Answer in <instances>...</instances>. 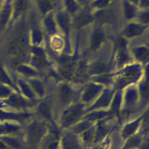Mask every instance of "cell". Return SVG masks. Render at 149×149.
Instances as JSON below:
<instances>
[{
    "label": "cell",
    "mask_w": 149,
    "mask_h": 149,
    "mask_svg": "<svg viewBox=\"0 0 149 149\" xmlns=\"http://www.w3.org/2000/svg\"><path fill=\"white\" fill-rule=\"evenodd\" d=\"M141 65L133 62L122 68L118 69L114 73H111L113 80L116 83V87L121 89L124 87L134 84L137 81H140L144 74V70Z\"/></svg>",
    "instance_id": "cell-1"
},
{
    "label": "cell",
    "mask_w": 149,
    "mask_h": 149,
    "mask_svg": "<svg viewBox=\"0 0 149 149\" xmlns=\"http://www.w3.org/2000/svg\"><path fill=\"white\" fill-rule=\"evenodd\" d=\"M55 17L58 30L65 36V47H69V34L73 26L72 16L63 8L55 13Z\"/></svg>",
    "instance_id": "cell-2"
},
{
    "label": "cell",
    "mask_w": 149,
    "mask_h": 149,
    "mask_svg": "<svg viewBox=\"0 0 149 149\" xmlns=\"http://www.w3.org/2000/svg\"><path fill=\"white\" fill-rule=\"evenodd\" d=\"M84 113L83 107L81 104H75L70 105L63 113L61 123L63 127L73 126L83 117Z\"/></svg>",
    "instance_id": "cell-3"
},
{
    "label": "cell",
    "mask_w": 149,
    "mask_h": 149,
    "mask_svg": "<svg viewBox=\"0 0 149 149\" xmlns=\"http://www.w3.org/2000/svg\"><path fill=\"white\" fill-rule=\"evenodd\" d=\"M148 26L141 24L136 21L127 22L121 30V37L125 40H136L145 34Z\"/></svg>",
    "instance_id": "cell-4"
},
{
    "label": "cell",
    "mask_w": 149,
    "mask_h": 149,
    "mask_svg": "<svg viewBox=\"0 0 149 149\" xmlns=\"http://www.w3.org/2000/svg\"><path fill=\"white\" fill-rule=\"evenodd\" d=\"M46 125L44 122L35 120L30 123L26 129V135L28 141L32 144L39 143L45 136Z\"/></svg>",
    "instance_id": "cell-5"
},
{
    "label": "cell",
    "mask_w": 149,
    "mask_h": 149,
    "mask_svg": "<svg viewBox=\"0 0 149 149\" xmlns=\"http://www.w3.org/2000/svg\"><path fill=\"white\" fill-rule=\"evenodd\" d=\"M73 26L80 29L89 26L94 23L93 11L90 7L81 8L73 16H72Z\"/></svg>",
    "instance_id": "cell-6"
},
{
    "label": "cell",
    "mask_w": 149,
    "mask_h": 149,
    "mask_svg": "<svg viewBox=\"0 0 149 149\" xmlns=\"http://www.w3.org/2000/svg\"><path fill=\"white\" fill-rule=\"evenodd\" d=\"M130 54L133 61L140 65L148 63L149 49L148 45L144 43L135 44L129 49Z\"/></svg>",
    "instance_id": "cell-7"
},
{
    "label": "cell",
    "mask_w": 149,
    "mask_h": 149,
    "mask_svg": "<svg viewBox=\"0 0 149 149\" xmlns=\"http://www.w3.org/2000/svg\"><path fill=\"white\" fill-rule=\"evenodd\" d=\"M106 38L105 32L101 26H95L91 31L89 37V49L91 51H98L102 46Z\"/></svg>",
    "instance_id": "cell-8"
},
{
    "label": "cell",
    "mask_w": 149,
    "mask_h": 149,
    "mask_svg": "<svg viewBox=\"0 0 149 149\" xmlns=\"http://www.w3.org/2000/svg\"><path fill=\"white\" fill-rule=\"evenodd\" d=\"M104 88V86L95 81H90L84 88L81 95V101L88 102L98 97Z\"/></svg>",
    "instance_id": "cell-9"
},
{
    "label": "cell",
    "mask_w": 149,
    "mask_h": 149,
    "mask_svg": "<svg viewBox=\"0 0 149 149\" xmlns=\"http://www.w3.org/2000/svg\"><path fill=\"white\" fill-rule=\"evenodd\" d=\"M109 7L92 10L94 17V22L98 26H102L105 24H109L113 22L115 19L114 10Z\"/></svg>",
    "instance_id": "cell-10"
},
{
    "label": "cell",
    "mask_w": 149,
    "mask_h": 149,
    "mask_svg": "<svg viewBox=\"0 0 149 149\" xmlns=\"http://www.w3.org/2000/svg\"><path fill=\"white\" fill-rule=\"evenodd\" d=\"M36 48L31 58L32 65L37 70L42 71L48 65V60L42 47H36Z\"/></svg>",
    "instance_id": "cell-11"
},
{
    "label": "cell",
    "mask_w": 149,
    "mask_h": 149,
    "mask_svg": "<svg viewBox=\"0 0 149 149\" xmlns=\"http://www.w3.org/2000/svg\"><path fill=\"white\" fill-rule=\"evenodd\" d=\"M42 29L43 32L49 37H51L57 34L58 29L55 17V12L54 11L51 12L43 16Z\"/></svg>",
    "instance_id": "cell-12"
},
{
    "label": "cell",
    "mask_w": 149,
    "mask_h": 149,
    "mask_svg": "<svg viewBox=\"0 0 149 149\" xmlns=\"http://www.w3.org/2000/svg\"><path fill=\"white\" fill-rule=\"evenodd\" d=\"M75 91L66 83H62L58 88V97L63 104H67L72 102L76 96Z\"/></svg>",
    "instance_id": "cell-13"
},
{
    "label": "cell",
    "mask_w": 149,
    "mask_h": 149,
    "mask_svg": "<svg viewBox=\"0 0 149 149\" xmlns=\"http://www.w3.org/2000/svg\"><path fill=\"white\" fill-rule=\"evenodd\" d=\"M121 10L124 19L127 22L135 19L140 9L127 0H123Z\"/></svg>",
    "instance_id": "cell-14"
},
{
    "label": "cell",
    "mask_w": 149,
    "mask_h": 149,
    "mask_svg": "<svg viewBox=\"0 0 149 149\" xmlns=\"http://www.w3.org/2000/svg\"><path fill=\"white\" fill-rule=\"evenodd\" d=\"M62 149H81L80 140L74 133L68 132L63 134L61 140Z\"/></svg>",
    "instance_id": "cell-15"
},
{
    "label": "cell",
    "mask_w": 149,
    "mask_h": 149,
    "mask_svg": "<svg viewBox=\"0 0 149 149\" xmlns=\"http://www.w3.org/2000/svg\"><path fill=\"white\" fill-rule=\"evenodd\" d=\"M21 126L10 121L0 122V136L13 135L21 130Z\"/></svg>",
    "instance_id": "cell-16"
},
{
    "label": "cell",
    "mask_w": 149,
    "mask_h": 149,
    "mask_svg": "<svg viewBox=\"0 0 149 149\" xmlns=\"http://www.w3.org/2000/svg\"><path fill=\"white\" fill-rule=\"evenodd\" d=\"M0 140L10 149H23L21 140L13 135L0 136Z\"/></svg>",
    "instance_id": "cell-17"
},
{
    "label": "cell",
    "mask_w": 149,
    "mask_h": 149,
    "mask_svg": "<svg viewBox=\"0 0 149 149\" xmlns=\"http://www.w3.org/2000/svg\"><path fill=\"white\" fill-rule=\"evenodd\" d=\"M27 117V115L26 113L7 112L2 109H0V122L20 120L24 119Z\"/></svg>",
    "instance_id": "cell-18"
},
{
    "label": "cell",
    "mask_w": 149,
    "mask_h": 149,
    "mask_svg": "<svg viewBox=\"0 0 149 149\" xmlns=\"http://www.w3.org/2000/svg\"><path fill=\"white\" fill-rule=\"evenodd\" d=\"M38 9L42 16L54 11V5L52 0H37Z\"/></svg>",
    "instance_id": "cell-19"
},
{
    "label": "cell",
    "mask_w": 149,
    "mask_h": 149,
    "mask_svg": "<svg viewBox=\"0 0 149 149\" xmlns=\"http://www.w3.org/2000/svg\"><path fill=\"white\" fill-rule=\"evenodd\" d=\"M51 37V46L53 50L55 51H61L63 50L65 47V41L61 36L55 34Z\"/></svg>",
    "instance_id": "cell-20"
},
{
    "label": "cell",
    "mask_w": 149,
    "mask_h": 149,
    "mask_svg": "<svg viewBox=\"0 0 149 149\" xmlns=\"http://www.w3.org/2000/svg\"><path fill=\"white\" fill-rule=\"evenodd\" d=\"M5 104L12 108H23L27 105V102L26 100L16 95L10 97L5 102Z\"/></svg>",
    "instance_id": "cell-21"
},
{
    "label": "cell",
    "mask_w": 149,
    "mask_h": 149,
    "mask_svg": "<svg viewBox=\"0 0 149 149\" xmlns=\"http://www.w3.org/2000/svg\"><path fill=\"white\" fill-rule=\"evenodd\" d=\"M64 9L72 16L76 14L81 8L76 0H63Z\"/></svg>",
    "instance_id": "cell-22"
},
{
    "label": "cell",
    "mask_w": 149,
    "mask_h": 149,
    "mask_svg": "<svg viewBox=\"0 0 149 149\" xmlns=\"http://www.w3.org/2000/svg\"><path fill=\"white\" fill-rule=\"evenodd\" d=\"M33 44L35 47H42L44 41V35L42 28H35L31 33Z\"/></svg>",
    "instance_id": "cell-23"
},
{
    "label": "cell",
    "mask_w": 149,
    "mask_h": 149,
    "mask_svg": "<svg viewBox=\"0 0 149 149\" xmlns=\"http://www.w3.org/2000/svg\"><path fill=\"white\" fill-rule=\"evenodd\" d=\"M114 0H94L90 5L92 10L104 9L111 6Z\"/></svg>",
    "instance_id": "cell-24"
},
{
    "label": "cell",
    "mask_w": 149,
    "mask_h": 149,
    "mask_svg": "<svg viewBox=\"0 0 149 149\" xmlns=\"http://www.w3.org/2000/svg\"><path fill=\"white\" fill-rule=\"evenodd\" d=\"M148 14H149L148 9H140L134 21H136L143 25L148 26V21H149Z\"/></svg>",
    "instance_id": "cell-25"
},
{
    "label": "cell",
    "mask_w": 149,
    "mask_h": 149,
    "mask_svg": "<svg viewBox=\"0 0 149 149\" xmlns=\"http://www.w3.org/2000/svg\"><path fill=\"white\" fill-rule=\"evenodd\" d=\"M31 85L34 91L36 92L38 95H42L44 94V87L41 80L37 78L33 79L31 81Z\"/></svg>",
    "instance_id": "cell-26"
},
{
    "label": "cell",
    "mask_w": 149,
    "mask_h": 149,
    "mask_svg": "<svg viewBox=\"0 0 149 149\" xmlns=\"http://www.w3.org/2000/svg\"><path fill=\"white\" fill-rule=\"evenodd\" d=\"M38 112L42 116V117L45 118L46 119H49L51 118V111L49 107L48 104L45 102H42L38 107Z\"/></svg>",
    "instance_id": "cell-27"
},
{
    "label": "cell",
    "mask_w": 149,
    "mask_h": 149,
    "mask_svg": "<svg viewBox=\"0 0 149 149\" xmlns=\"http://www.w3.org/2000/svg\"><path fill=\"white\" fill-rule=\"evenodd\" d=\"M127 1H129L130 2L132 3L133 4L135 5L136 6H137L139 8L141 0H127Z\"/></svg>",
    "instance_id": "cell-28"
},
{
    "label": "cell",
    "mask_w": 149,
    "mask_h": 149,
    "mask_svg": "<svg viewBox=\"0 0 149 149\" xmlns=\"http://www.w3.org/2000/svg\"><path fill=\"white\" fill-rule=\"evenodd\" d=\"M0 149H10L2 141L0 140Z\"/></svg>",
    "instance_id": "cell-29"
}]
</instances>
